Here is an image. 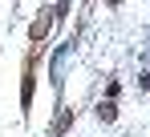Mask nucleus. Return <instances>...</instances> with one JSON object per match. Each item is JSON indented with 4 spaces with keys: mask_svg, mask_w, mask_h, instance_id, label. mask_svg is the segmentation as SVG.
Instances as JSON below:
<instances>
[{
    "mask_svg": "<svg viewBox=\"0 0 150 137\" xmlns=\"http://www.w3.org/2000/svg\"><path fill=\"white\" fill-rule=\"evenodd\" d=\"M114 4H118V0H114Z\"/></svg>",
    "mask_w": 150,
    "mask_h": 137,
    "instance_id": "7ed1b4c3",
    "label": "nucleus"
},
{
    "mask_svg": "<svg viewBox=\"0 0 150 137\" xmlns=\"http://www.w3.org/2000/svg\"><path fill=\"white\" fill-rule=\"evenodd\" d=\"M45 32H49V16H45V20H37V24H33V41H41Z\"/></svg>",
    "mask_w": 150,
    "mask_h": 137,
    "instance_id": "f257e3e1",
    "label": "nucleus"
},
{
    "mask_svg": "<svg viewBox=\"0 0 150 137\" xmlns=\"http://www.w3.org/2000/svg\"><path fill=\"white\" fill-rule=\"evenodd\" d=\"M98 113H101V121H114V113H118V109H114L110 101H101V109H98Z\"/></svg>",
    "mask_w": 150,
    "mask_h": 137,
    "instance_id": "f03ea898",
    "label": "nucleus"
}]
</instances>
